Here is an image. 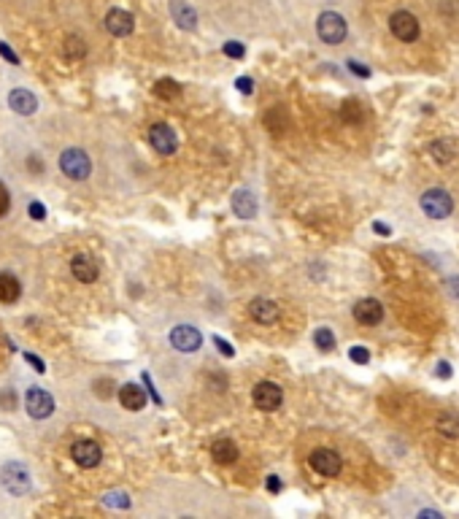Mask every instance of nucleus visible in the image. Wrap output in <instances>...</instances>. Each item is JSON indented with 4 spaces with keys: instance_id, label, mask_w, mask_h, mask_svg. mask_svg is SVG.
Returning a JSON list of instances; mask_svg holds the SVG:
<instances>
[{
    "instance_id": "f257e3e1",
    "label": "nucleus",
    "mask_w": 459,
    "mask_h": 519,
    "mask_svg": "<svg viewBox=\"0 0 459 519\" xmlns=\"http://www.w3.org/2000/svg\"><path fill=\"white\" fill-rule=\"evenodd\" d=\"M60 168L68 179L81 182V179L90 176L92 162H90V157H87V152H81V149H65L60 157Z\"/></svg>"
},
{
    "instance_id": "f03ea898",
    "label": "nucleus",
    "mask_w": 459,
    "mask_h": 519,
    "mask_svg": "<svg viewBox=\"0 0 459 519\" xmlns=\"http://www.w3.org/2000/svg\"><path fill=\"white\" fill-rule=\"evenodd\" d=\"M422 211L432 219H446L454 211V200L446 190H427L422 195Z\"/></svg>"
},
{
    "instance_id": "7ed1b4c3",
    "label": "nucleus",
    "mask_w": 459,
    "mask_h": 519,
    "mask_svg": "<svg viewBox=\"0 0 459 519\" xmlns=\"http://www.w3.org/2000/svg\"><path fill=\"white\" fill-rule=\"evenodd\" d=\"M316 32H319V38H322L324 43L338 46V43L346 38V22H343V17L335 14V11H324V14L319 17V22H316Z\"/></svg>"
},
{
    "instance_id": "20e7f679",
    "label": "nucleus",
    "mask_w": 459,
    "mask_h": 519,
    "mask_svg": "<svg viewBox=\"0 0 459 519\" xmlns=\"http://www.w3.org/2000/svg\"><path fill=\"white\" fill-rule=\"evenodd\" d=\"M389 28H392V35L400 38L402 43H413L419 38V19L411 11H395L389 19Z\"/></svg>"
},
{
    "instance_id": "39448f33",
    "label": "nucleus",
    "mask_w": 459,
    "mask_h": 519,
    "mask_svg": "<svg viewBox=\"0 0 459 519\" xmlns=\"http://www.w3.org/2000/svg\"><path fill=\"white\" fill-rule=\"evenodd\" d=\"M308 462H311V468L319 473V476H338L340 473V457H338V452H333V449H313V452L308 454Z\"/></svg>"
},
{
    "instance_id": "423d86ee",
    "label": "nucleus",
    "mask_w": 459,
    "mask_h": 519,
    "mask_svg": "<svg viewBox=\"0 0 459 519\" xmlns=\"http://www.w3.org/2000/svg\"><path fill=\"white\" fill-rule=\"evenodd\" d=\"M0 479H3V487L8 492H14V495H25L30 489V476H28V471L19 462H8L3 468V473H0Z\"/></svg>"
},
{
    "instance_id": "0eeeda50",
    "label": "nucleus",
    "mask_w": 459,
    "mask_h": 519,
    "mask_svg": "<svg viewBox=\"0 0 459 519\" xmlns=\"http://www.w3.org/2000/svg\"><path fill=\"white\" fill-rule=\"evenodd\" d=\"M251 398H254L257 409H262V411H275V409L281 406V400H284L281 389H278V384H273V382H260V384L254 387V392H251Z\"/></svg>"
},
{
    "instance_id": "6e6552de",
    "label": "nucleus",
    "mask_w": 459,
    "mask_h": 519,
    "mask_svg": "<svg viewBox=\"0 0 459 519\" xmlns=\"http://www.w3.org/2000/svg\"><path fill=\"white\" fill-rule=\"evenodd\" d=\"M354 320L365 327H373L384 320V309L375 297H362V300L354 303Z\"/></svg>"
},
{
    "instance_id": "1a4fd4ad",
    "label": "nucleus",
    "mask_w": 459,
    "mask_h": 519,
    "mask_svg": "<svg viewBox=\"0 0 459 519\" xmlns=\"http://www.w3.org/2000/svg\"><path fill=\"white\" fill-rule=\"evenodd\" d=\"M25 403H28L30 417H35V420H46V417L55 411V400H52V395L43 392V389H38V387H32L30 392H28Z\"/></svg>"
},
{
    "instance_id": "9d476101",
    "label": "nucleus",
    "mask_w": 459,
    "mask_h": 519,
    "mask_svg": "<svg viewBox=\"0 0 459 519\" xmlns=\"http://www.w3.org/2000/svg\"><path fill=\"white\" fill-rule=\"evenodd\" d=\"M200 333L192 327V324H179L170 330V344L179 349V352H195L200 349Z\"/></svg>"
},
{
    "instance_id": "9b49d317",
    "label": "nucleus",
    "mask_w": 459,
    "mask_h": 519,
    "mask_svg": "<svg viewBox=\"0 0 459 519\" xmlns=\"http://www.w3.org/2000/svg\"><path fill=\"white\" fill-rule=\"evenodd\" d=\"M133 28H135V19H133L130 11H124V8H111V11L106 14V30L111 32V35L124 38V35L133 32Z\"/></svg>"
},
{
    "instance_id": "f8f14e48",
    "label": "nucleus",
    "mask_w": 459,
    "mask_h": 519,
    "mask_svg": "<svg viewBox=\"0 0 459 519\" xmlns=\"http://www.w3.org/2000/svg\"><path fill=\"white\" fill-rule=\"evenodd\" d=\"M70 454H73V460H76L81 468H95V465H100V460H103V449H100L95 441H87V438H84V441H76Z\"/></svg>"
},
{
    "instance_id": "ddd939ff",
    "label": "nucleus",
    "mask_w": 459,
    "mask_h": 519,
    "mask_svg": "<svg viewBox=\"0 0 459 519\" xmlns=\"http://www.w3.org/2000/svg\"><path fill=\"white\" fill-rule=\"evenodd\" d=\"M149 141H152V146L159 152V155H173L176 152V146H179V141H176V133L168 128V125H152V130H149Z\"/></svg>"
},
{
    "instance_id": "4468645a",
    "label": "nucleus",
    "mask_w": 459,
    "mask_h": 519,
    "mask_svg": "<svg viewBox=\"0 0 459 519\" xmlns=\"http://www.w3.org/2000/svg\"><path fill=\"white\" fill-rule=\"evenodd\" d=\"M248 314H251V320L260 324H273L275 320H278V306H275L273 300H265V297H254L251 303H248Z\"/></svg>"
},
{
    "instance_id": "2eb2a0df",
    "label": "nucleus",
    "mask_w": 459,
    "mask_h": 519,
    "mask_svg": "<svg viewBox=\"0 0 459 519\" xmlns=\"http://www.w3.org/2000/svg\"><path fill=\"white\" fill-rule=\"evenodd\" d=\"M70 273H73L79 282L92 284V282L97 279V262H95L90 255H76V257L70 260Z\"/></svg>"
},
{
    "instance_id": "dca6fc26",
    "label": "nucleus",
    "mask_w": 459,
    "mask_h": 519,
    "mask_svg": "<svg viewBox=\"0 0 459 519\" xmlns=\"http://www.w3.org/2000/svg\"><path fill=\"white\" fill-rule=\"evenodd\" d=\"M170 14H173V19H176V25H179L182 30H195V28H197V14H195V8H192L189 3L173 0V3H170Z\"/></svg>"
},
{
    "instance_id": "f3484780",
    "label": "nucleus",
    "mask_w": 459,
    "mask_h": 519,
    "mask_svg": "<svg viewBox=\"0 0 459 519\" xmlns=\"http://www.w3.org/2000/svg\"><path fill=\"white\" fill-rule=\"evenodd\" d=\"M119 400H122V406L127 411H141L146 406V395H144V389L138 384H124L119 389Z\"/></svg>"
},
{
    "instance_id": "a211bd4d",
    "label": "nucleus",
    "mask_w": 459,
    "mask_h": 519,
    "mask_svg": "<svg viewBox=\"0 0 459 519\" xmlns=\"http://www.w3.org/2000/svg\"><path fill=\"white\" fill-rule=\"evenodd\" d=\"M8 106H11L17 114L28 117V114H32V111L38 108V100H35V95L28 92V90H14V92L8 95Z\"/></svg>"
},
{
    "instance_id": "6ab92c4d",
    "label": "nucleus",
    "mask_w": 459,
    "mask_h": 519,
    "mask_svg": "<svg viewBox=\"0 0 459 519\" xmlns=\"http://www.w3.org/2000/svg\"><path fill=\"white\" fill-rule=\"evenodd\" d=\"M19 295H22V284H19V279H17V276H11V273H0V303L11 306V303H17V300H19Z\"/></svg>"
},
{
    "instance_id": "aec40b11",
    "label": "nucleus",
    "mask_w": 459,
    "mask_h": 519,
    "mask_svg": "<svg viewBox=\"0 0 459 519\" xmlns=\"http://www.w3.org/2000/svg\"><path fill=\"white\" fill-rule=\"evenodd\" d=\"M233 211L241 217V219H251L257 214V200L248 190H238L233 195Z\"/></svg>"
},
{
    "instance_id": "412c9836",
    "label": "nucleus",
    "mask_w": 459,
    "mask_h": 519,
    "mask_svg": "<svg viewBox=\"0 0 459 519\" xmlns=\"http://www.w3.org/2000/svg\"><path fill=\"white\" fill-rule=\"evenodd\" d=\"M429 152H432V157L438 162H451L459 155V144L454 138H440V141H435L429 146Z\"/></svg>"
},
{
    "instance_id": "4be33fe9",
    "label": "nucleus",
    "mask_w": 459,
    "mask_h": 519,
    "mask_svg": "<svg viewBox=\"0 0 459 519\" xmlns=\"http://www.w3.org/2000/svg\"><path fill=\"white\" fill-rule=\"evenodd\" d=\"M211 454H214L216 462L230 465V462H235V460H238V447H235L230 438H219L214 447H211Z\"/></svg>"
},
{
    "instance_id": "5701e85b",
    "label": "nucleus",
    "mask_w": 459,
    "mask_h": 519,
    "mask_svg": "<svg viewBox=\"0 0 459 519\" xmlns=\"http://www.w3.org/2000/svg\"><path fill=\"white\" fill-rule=\"evenodd\" d=\"M340 117H343V122H349V125H360V122H365V108H362V103L360 100H346L343 106H340Z\"/></svg>"
},
{
    "instance_id": "b1692460",
    "label": "nucleus",
    "mask_w": 459,
    "mask_h": 519,
    "mask_svg": "<svg viewBox=\"0 0 459 519\" xmlns=\"http://www.w3.org/2000/svg\"><path fill=\"white\" fill-rule=\"evenodd\" d=\"M438 430L449 438H459V414H451V411H443L438 417Z\"/></svg>"
},
{
    "instance_id": "393cba45",
    "label": "nucleus",
    "mask_w": 459,
    "mask_h": 519,
    "mask_svg": "<svg viewBox=\"0 0 459 519\" xmlns=\"http://www.w3.org/2000/svg\"><path fill=\"white\" fill-rule=\"evenodd\" d=\"M154 95L162 97V100H176V97L182 95V87H179L173 79H159V81L154 84Z\"/></svg>"
},
{
    "instance_id": "a878e982",
    "label": "nucleus",
    "mask_w": 459,
    "mask_h": 519,
    "mask_svg": "<svg viewBox=\"0 0 459 519\" xmlns=\"http://www.w3.org/2000/svg\"><path fill=\"white\" fill-rule=\"evenodd\" d=\"M84 52H87V46H84V41L79 35H68L65 38V57L76 60V57H84Z\"/></svg>"
},
{
    "instance_id": "bb28decb",
    "label": "nucleus",
    "mask_w": 459,
    "mask_h": 519,
    "mask_svg": "<svg viewBox=\"0 0 459 519\" xmlns=\"http://www.w3.org/2000/svg\"><path fill=\"white\" fill-rule=\"evenodd\" d=\"M313 344H316L322 352H330V349H335V335H333L327 327H322V330L313 333Z\"/></svg>"
},
{
    "instance_id": "cd10ccee",
    "label": "nucleus",
    "mask_w": 459,
    "mask_h": 519,
    "mask_svg": "<svg viewBox=\"0 0 459 519\" xmlns=\"http://www.w3.org/2000/svg\"><path fill=\"white\" fill-rule=\"evenodd\" d=\"M224 55L233 57V60H241V57L246 55L244 43H238V41H227V43H224Z\"/></svg>"
},
{
    "instance_id": "c85d7f7f",
    "label": "nucleus",
    "mask_w": 459,
    "mask_h": 519,
    "mask_svg": "<svg viewBox=\"0 0 459 519\" xmlns=\"http://www.w3.org/2000/svg\"><path fill=\"white\" fill-rule=\"evenodd\" d=\"M349 357H351L357 365H367V362H370V352H367L365 346H351V349H349Z\"/></svg>"
},
{
    "instance_id": "c756f323",
    "label": "nucleus",
    "mask_w": 459,
    "mask_h": 519,
    "mask_svg": "<svg viewBox=\"0 0 459 519\" xmlns=\"http://www.w3.org/2000/svg\"><path fill=\"white\" fill-rule=\"evenodd\" d=\"M103 500H106L108 506H122V509H127V506H130V500L124 498L122 492H111V495H106Z\"/></svg>"
},
{
    "instance_id": "7c9ffc66",
    "label": "nucleus",
    "mask_w": 459,
    "mask_h": 519,
    "mask_svg": "<svg viewBox=\"0 0 459 519\" xmlns=\"http://www.w3.org/2000/svg\"><path fill=\"white\" fill-rule=\"evenodd\" d=\"M28 211H30L32 219H43V217H46V208H43V203H30V206H28Z\"/></svg>"
},
{
    "instance_id": "2f4dec72",
    "label": "nucleus",
    "mask_w": 459,
    "mask_h": 519,
    "mask_svg": "<svg viewBox=\"0 0 459 519\" xmlns=\"http://www.w3.org/2000/svg\"><path fill=\"white\" fill-rule=\"evenodd\" d=\"M8 206H11V197H8V190L0 184V217L8 211Z\"/></svg>"
},
{
    "instance_id": "473e14b6",
    "label": "nucleus",
    "mask_w": 459,
    "mask_h": 519,
    "mask_svg": "<svg viewBox=\"0 0 459 519\" xmlns=\"http://www.w3.org/2000/svg\"><path fill=\"white\" fill-rule=\"evenodd\" d=\"M349 68H351V70H354L360 79H367V76H370V70H367L362 63H357V60H351V63H349Z\"/></svg>"
},
{
    "instance_id": "72a5a7b5",
    "label": "nucleus",
    "mask_w": 459,
    "mask_h": 519,
    "mask_svg": "<svg viewBox=\"0 0 459 519\" xmlns=\"http://www.w3.org/2000/svg\"><path fill=\"white\" fill-rule=\"evenodd\" d=\"M214 344H216V346H219V349H222V355L233 357V346H230V344H227L224 338H219V335H216V338H214Z\"/></svg>"
},
{
    "instance_id": "f704fd0d",
    "label": "nucleus",
    "mask_w": 459,
    "mask_h": 519,
    "mask_svg": "<svg viewBox=\"0 0 459 519\" xmlns=\"http://www.w3.org/2000/svg\"><path fill=\"white\" fill-rule=\"evenodd\" d=\"M0 55H3V57H6L8 63H14V65L19 63V57H17V55H14V52H11V49H8L6 43H0Z\"/></svg>"
},
{
    "instance_id": "c9c22d12",
    "label": "nucleus",
    "mask_w": 459,
    "mask_h": 519,
    "mask_svg": "<svg viewBox=\"0 0 459 519\" xmlns=\"http://www.w3.org/2000/svg\"><path fill=\"white\" fill-rule=\"evenodd\" d=\"M235 84H238V90H241L244 95H251V79H248V76H244V79H238Z\"/></svg>"
},
{
    "instance_id": "e433bc0d",
    "label": "nucleus",
    "mask_w": 459,
    "mask_h": 519,
    "mask_svg": "<svg viewBox=\"0 0 459 519\" xmlns=\"http://www.w3.org/2000/svg\"><path fill=\"white\" fill-rule=\"evenodd\" d=\"M25 357H28V362H32V365H35V371H38V373H43V371H46L41 357H35V355H25Z\"/></svg>"
},
{
    "instance_id": "4c0bfd02",
    "label": "nucleus",
    "mask_w": 459,
    "mask_h": 519,
    "mask_svg": "<svg viewBox=\"0 0 459 519\" xmlns=\"http://www.w3.org/2000/svg\"><path fill=\"white\" fill-rule=\"evenodd\" d=\"M438 376H440V379H449V376H451V371H449V362H440V365H438Z\"/></svg>"
},
{
    "instance_id": "58836bf2",
    "label": "nucleus",
    "mask_w": 459,
    "mask_h": 519,
    "mask_svg": "<svg viewBox=\"0 0 459 519\" xmlns=\"http://www.w3.org/2000/svg\"><path fill=\"white\" fill-rule=\"evenodd\" d=\"M268 489H271V492H278V489H281V482H278V476H271V479H268Z\"/></svg>"
},
{
    "instance_id": "ea45409f",
    "label": "nucleus",
    "mask_w": 459,
    "mask_h": 519,
    "mask_svg": "<svg viewBox=\"0 0 459 519\" xmlns=\"http://www.w3.org/2000/svg\"><path fill=\"white\" fill-rule=\"evenodd\" d=\"M373 227H375V233H381V235H389V227H387V225H381V222H375V225H373Z\"/></svg>"
}]
</instances>
